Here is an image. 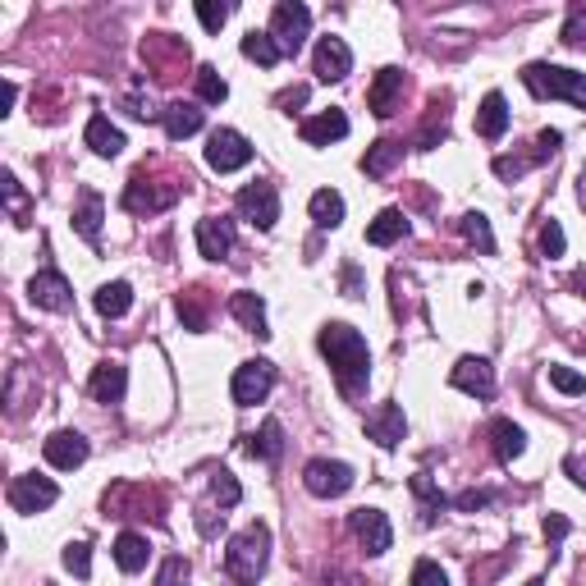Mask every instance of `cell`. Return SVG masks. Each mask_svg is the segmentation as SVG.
<instances>
[{"instance_id":"cell-1","label":"cell","mask_w":586,"mask_h":586,"mask_svg":"<svg viewBox=\"0 0 586 586\" xmlns=\"http://www.w3.org/2000/svg\"><path fill=\"white\" fill-rule=\"evenodd\" d=\"M316 344H321L330 371H335L339 394L358 403L362 394H367V380H371V348H367V339H362L353 326H344V321H330V326H321Z\"/></svg>"},{"instance_id":"cell-2","label":"cell","mask_w":586,"mask_h":586,"mask_svg":"<svg viewBox=\"0 0 586 586\" xmlns=\"http://www.w3.org/2000/svg\"><path fill=\"white\" fill-rule=\"evenodd\" d=\"M266 559H271V527L266 522H252L239 536H229L225 545V573L229 582L252 586L261 573H266Z\"/></svg>"},{"instance_id":"cell-3","label":"cell","mask_w":586,"mask_h":586,"mask_svg":"<svg viewBox=\"0 0 586 586\" xmlns=\"http://www.w3.org/2000/svg\"><path fill=\"white\" fill-rule=\"evenodd\" d=\"M522 83H527V92L532 97H554V101H573V106L586 110V74H577V69H564V65H527L522 69Z\"/></svg>"},{"instance_id":"cell-4","label":"cell","mask_w":586,"mask_h":586,"mask_svg":"<svg viewBox=\"0 0 586 586\" xmlns=\"http://www.w3.org/2000/svg\"><path fill=\"white\" fill-rule=\"evenodd\" d=\"M312 33V10H307L303 0H280L271 10V37L280 42L284 55H298Z\"/></svg>"},{"instance_id":"cell-5","label":"cell","mask_w":586,"mask_h":586,"mask_svg":"<svg viewBox=\"0 0 586 586\" xmlns=\"http://www.w3.org/2000/svg\"><path fill=\"white\" fill-rule=\"evenodd\" d=\"M303 486L316 500H339V495L353 490V467L339 463V458H312L303 467Z\"/></svg>"},{"instance_id":"cell-6","label":"cell","mask_w":586,"mask_h":586,"mask_svg":"<svg viewBox=\"0 0 586 586\" xmlns=\"http://www.w3.org/2000/svg\"><path fill=\"white\" fill-rule=\"evenodd\" d=\"M271 390H275V362H266V358L243 362V367L234 371V380H229V394H234L239 408H257V403H266V394Z\"/></svg>"},{"instance_id":"cell-7","label":"cell","mask_w":586,"mask_h":586,"mask_svg":"<svg viewBox=\"0 0 586 586\" xmlns=\"http://www.w3.org/2000/svg\"><path fill=\"white\" fill-rule=\"evenodd\" d=\"M252 161V142L243 138L239 129H216L207 138V165L216 174H234Z\"/></svg>"},{"instance_id":"cell-8","label":"cell","mask_w":586,"mask_h":586,"mask_svg":"<svg viewBox=\"0 0 586 586\" xmlns=\"http://www.w3.org/2000/svg\"><path fill=\"white\" fill-rule=\"evenodd\" d=\"M60 500V486L51 477H37V472H23L10 481V509L14 513H46Z\"/></svg>"},{"instance_id":"cell-9","label":"cell","mask_w":586,"mask_h":586,"mask_svg":"<svg viewBox=\"0 0 586 586\" xmlns=\"http://www.w3.org/2000/svg\"><path fill=\"white\" fill-rule=\"evenodd\" d=\"M239 216L248 220V225H257V229H275V220H280V193H275V184L257 179V184L243 188L239 193Z\"/></svg>"},{"instance_id":"cell-10","label":"cell","mask_w":586,"mask_h":586,"mask_svg":"<svg viewBox=\"0 0 586 586\" xmlns=\"http://www.w3.org/2000/svg\"><path fill=\"white\" fill-rule=\"evenodd\" d=\"M174 197H179L174 184L156 188V184H147V174H133L129 188H124V211H133V216H156V211L174 207Z\"/></svg>"},{"instance_id":"cell-11","label":"cell","mask_w":586,"mask_h":586,"mask_svg":"<svg viewBox=\"0 0 586 586\" xmlns=\"http://www.w3.org/2000/svg\"><path fill=\"white\" fill-rule=\"evenodd\" d=\"M348 527H353V536H358V545L367 554H385L394 545V527L380 509H353L348 513Z\"/></svg>"},{"instance_id":"cell-12","label":"cell","mask_w":586,"mask_h":586,"mask_svg":"<svg viewBox=\"0 0 586 586\" xmlns=\"http://www.w3.org/2000/svg\"><path fill=\"white\" fill-rule=\"evenodd\" d=\"M312 69L321 83H344L348 69H353V51H348L344 37H321L312 55Z\"/></svg>"},{"instance_id":"cell-13","label":"cell","mask_w":586,"mask_h":586,"mask_svg":"<svg viewBox=\"0 0 586 586\" xmlns=\"http://www.w3.org/2000/svg\"><path fill=\"white\" fill-rule=\"evenodd\" d=\"M367 435L376 440L380 449H399L403 435H408V417H403L399 403H380L367 413Z\"/></svg>"},{"instance_id":"cell-14","label":"cell","mask_w":586,"mask_h":586,"mask_svg":"<svg viewBox=\"0 0 586 586\" xmlns=\"http://www.w3.org/2000/svg\"><path fill=\"white\" fill-rule=\"evenodd\" d=\"M28 298L37 307H46V312H69L74 307V289H69V280L60 271H37L33 284H28Z\"/></svg>"},{"instance_id":"cell-15","label":"cell","mask_w":586,"mask_h":586,"mask_svg":"<svg viewBox=\"0 0 586 586\" xmlns=\"http://www.w3.org/2000/svg\"><path fill=\"white\" fill-rule=\"evenodd\" d=\"M197 252L207 261H220L234 252V220L225 216H202L197 220Z\"/></svg>"},{"instance_id":"cell-16","label":"cell","mask_w":586,"mask_h":586,"mask_svg":"<svg viewBox=\"0 0 586 586\" xmlns=\"http://www.w3.org/2000/svg\"><path fill=\"white\" fill-rule=\"evenodd\" d=\"M42 454H46V463H51V467H60V472H74V467L87 463V440L78 431H55V435H46Z\"/></svg>"},{"instance_id":"cell-17","label":"cell","mask_w":586,"mask_h":586,"mask_svg":"<svg viewBox=\"0 0 586 586\" xmlns=\"http://www.w3.org/2000/svg\"><path fill=\"white\" fill-rule=\"evenodd\" d=\"M449 380H454V390L472 394V399H490V394H495V367H490L486 358H458Z\"/></svg>"},{"instance_id":"cell-18","label":"cell","mask_w":586,"mask_h":586,"mask_svg":"<svg viewBox=\"0 0 586 586\" xmlns=\"http://www.w3.org/2000/svg\"><path fill=\"white\" fill-rule=\"evenodd\" d=\"M303 142L307 147H330V142H339V138H348V115L344 110H321V115H312V120H303Z\"/></svg>"},{"instance_id":"cell-19","label":"cell","mask_w":586,"mask_h":586,"mask_svg":"<svg viewBox=\"0 0 586 586\" xmlns=\"http://www.w3.org/2000/svg\"><path fill=\"white\" fill-rule=\"evenodd\" d=\"M87 390H92V399L97 403H120L124 390H129V367H124V362H97Z\"/></svg>"},{"instance_id":"cell-20","label":"cell","mask_w":586,"mask_h":586,"mask_svg":"<svg viewBox=\"0 0 586 586\" xmlns=\"http://www.w3.org/2000/svg\"><path fill=\"white\" fill-rule=\"evenodd\" d=\"M399 97H403V69H380L376 74V83H371V92H367V101H371V110H376L380 120H390L394 110H399Z\"/></svg>"},{"instance_id":"cell-21","label":"cell","mask_w":586,"mask_h":586,"mask_svg":"<svg viewBox=\"0 0 586 586\" xmlns=\"http://www.w3.org/2000/svg\"><path fill=\"white\" fill-rule=\"evenodd\" d=\"M101 220H106V202H101V193L97 188H83V193H78V211H74V229L92 243V248L101 243Z\"/></svg>"},{"instance_id":"cell-22","label":"cell","mask_w":586,"mask_h":586,"mask_svg":"<svg viewBox=\"0 0 586 586\" xmlns=\"http://www.w3.org/2000/svg\"><path fill=\"white\" fill-rule=\"evenodd\" d=\"M161 120H165V133H170L174 142L179 138H193L197 129H202V110H197V101H170V106L161 110Z\"/></svg>"},{"instance_id":"cell-23","label":"cell","mask_w":586,"mask_h":586,"mask_svg":"<svg viewBox=\"0 0 586 586\" xmlns=\"http://www.w3.org/2000/svg\"><path fill=\"white\" fill-rule=\"evenodd\" d=\"M504 129H509V101H504L500 92H486V101H481V110H477V133L486 142H500Z\"/></svg>"},{"instance_id":"cell-24","label":"cell","mask_w":586,"mask_h":586,"mask_svg":"<svg viewBox=\"0 0 586 586\" xmlns=\"http://www.w3.org/2000/svg\"><path fill=\"white\" fill-rule=\"evenodd\" d=\"M83 142H87V147H92L97 156H106V161H110V156H120V152H124V133L115 129V124H110L106 115H92V120H87Z\"/></svg>"},{"instance_id":"cell-25","label":"cell","mask_w":586,"mask_h":586,"mask_svg":"<svg viewBox=\"0 0 586 586\" xmlns=\"http://www.w3.org/2000/svg\"><path fill=\"white\" fill-rule=\"evenodd\" d=\"M229 316H239V321H243V326H248L257 339L271 335V326H266V303H261L252 289H243V293H234V298H229Z\"/></svg>"},{"instance_id":"cell-26","label":"cell","mask_w":586,"mask_h":586,"mask_svg":"<svg viewBox=\"0 0 586 586\" xmlns=\"http://www.w3.org/2000/svg\"><path fill=\"white\" fill-rule=\"evenodd\" d=\"M403 234H408V216H403L399 207H385L367 225V243H371V248H390V243H399Z\"/></svg>"},{"instance_id":"cell-27","label":"cell","mask_w":586,"mask_h":586,"mask_svg":"<svg viewBox=\"0 0 586 586\" xmlns=\"http://www.w3.org/2000/svg\"><path fill=\"white\" fill-rule=\"evenodd\" d=\"M147 559H152L147 536H138V532H120V536H115V564H120L124 573H142V568H147Z\"/></svg>"},{"instance_id":"cell-28","label":"cell","mask_w":586,"mask_h":586,"mask_svg":"<svg viewBox=\"0 0 586 586\" xmlns=\"http://www.w3.org/2000/svg\"><path fill=\"white\" fill-rule=\"evenodd\" d=\"M248 454L257 458V463H280V454H284V426L275 422H261V431L257 435H248Z\"/></svg>"},{"instance_id":"cell-29","label":"cell","mask_w":586,"mask_h":586,"mask_svg":"<svg viewBox=\"0 0 586 586\" xmlns=\"http://www.w3.org/2000/svg\"><path fill=\"white\" fill-rule=\"evenodd\" d=\"M307 211H312L316 229H339L344 225V197H339L335 188H316L312 202H307Z\"/></svg>"},{"instance_id":"cell-30","label":"cell","mask_w":586,"mask_h":586,"mask_svg":"<svg viewBox=\"0 0 586 586\" xmlns=\"http://www.w3.org/2000/svg\"><path fill=\"white\" fill-rule=\"evenodd\" d=\"M399 156H403V142L380 138L376 147H367V156H362V174H367V179H385V174L399 165Z\"/></svg>"},{"instance_id":"cell-31","label":"cell","mask_w":586,"mask_h":586,"mask_svg":"<svg viewBox=\"0 0 586 586\" xmlns=\"http://www.w3.org/2000/svg\"><path fill=\"white\" fill-rule=\"evenodd\" d=\"M92 303H97V312L106 316V321H115V316H124V312L133 307V284H129V280H110V284H101Z\"/></svg>"},{"instance_id":"cell-32","label":"cell","mask_w":586,"mask_h":586,"mask_svg":"<svg viewBox=\"0 0 586 586\" xmlns=\"http://www.w3.org/2000/svg\"><path fill=\"white\" fill-rule=\"evenodd\" d=\"M490 435H495L500 463H513V458H522V449H527V431H522L518 422H509V417H500V422L490 426Z\"/></svg>"},{"instance_id":"cell-33","label":"cell","mask_w":586,"mask_h":586,"mask_svg":"<svg viewBox=\"0 0 586 586\" xmlns=\"http://www.w3.org/2000/svg\"><path fill=\"white\" fill-rule=\"evenodd\" d=\"M243 55H248V60H257L261 69H275L284 60V51H280V42H275L271 33H257V28H252L248 37H243Z\"/></svg>"},{"instance_id":"cell-34","label":"cell","mask_w":586,"mask_h":586,"mask_svg":"<svg viewBox=\"0 0 586 586\" xmlns=\"http://www.w3.org/2000/svg\"><path fill=\"white\" fill-rule=\"evenodd\" d=\"M458 229H463V239L472 243L481 257H495V234H490V220L481 216V211H467V216L458 220Z\"/></svg>"},{"instance_id":"cell-35","label":"cell","mask_w":586,"mask_h":586,"mask_svg":"<svg viewBox=\"0 0 586 586\" xmlns=\"http://www.w3.org/2000/svg\"><path fill=\"white\" fill-rule=\"evenodd\" d=\"M413 495H417V500H422V522H431L435 513H440V509H445V504H449L445 495L435 490V481L426 477V472H417V477H413Z\"/></svg>"},{"instance_id":"cell-36","label":"cell","mask_w":586,"mask_h":586,"mask_svg":"<svg viewBox=\"0 0 586 586\" xmlns=\"http://www.w3.org/2000/svg\"><path fill=\"white\" fill-rule=\"evenodd\" d=\"M197 97L207 101V106H220V101L229 97V83L211 65H202V69H197Z\"/></svg>"},{"instance_id":"cell-37","label":"cell","mask_w":586,"mask_h":586,"mask_svg":"<svg viewBox=\"0 0 586 586\" xmlns=\"http://www.w3.org/2000/svg\"><path fill=\"white\" fill-rule=\"evenodd\" d=\"M211 500H216L220 509H234V504L243 500V486L234 481V472H225V467H220L216 477H211Z\"/></svg>"},{"instance_id":"cell-38","label":"cell","mask_w":586,"mask_h":586,"mask_svg":"<svg viewBox=\"0 0 586 586\" xmlns=\"http://www.w3.org/2000/svg\"><path fill=\"white\" fill-rule=\"evenodd\" d=\"M65 568H69L74 577H87V573H92V545H87V541H69V545H65Z\"/></svg>"},{"instance_id":"cell-39","label":"cell","mask_w":586,"mask_h":586,"mask_svg":"<svg viewBox=\"0 0 586 586\" xmlns=\"http://www.w3.org/2000/svg\"><path fill=\"white\" fill-rule=\"evenodd\" d=\"M550 385L559 394H586V376L573 367H550Z\"/></svg>"},{"instance_id":"cell-40","label":"cell","mask_w":586,"mask_h":586,"mask_svg":"<svg viewBox=\"0 0 586 586\" xmlns=\"http://www.w3.org/2000/svg\"><path fill=\"white\" fill-rule=\"evenodd\" d=\"M564 248H568L564 225H559V220H545V225H541V252L554 261V257H564Z\"/></svg>"},{"instance_id":"cell-41","label":"cell","mask_w":586,"mask_h":586,"mask_svg":"<svg viewBox=\"0 0 586 586\" xmlns=\"http://www.w3.org/2000/svg\"><path fill=\"white\" fill-rule=\"evenodd\" d=\"M197 19H202L207 33H220L229 19V5H220V0H197Z\"/></svg>"},{"instance_id":"cell-42","label":"cell","mask_w":586,"mask_h":586,"mask_svg":"<svg viewBox=\"0 0 586 586\" xmlns=\"http://www.w3.org/2000/svg\"><path fill=\"white\" fill-rule=\"evenodd\" d=\"M413 586H449V573L435 559H417L413 564Z\"/></svg>"},{"instance_id":"cell-43","label":"cell","mask_w":586,"mask_h":586,"mask_svg":"<svg viewBox=\"0 0 586 586\" xmlns=\"http://www.w3.org/2000/svg\"><path fill=\"white\" fill-rule=\"evenodd\" d=\"M156 586H188V559L184 554H170V559H165Z\"/></svg>"},{"instance_id":"cell-44","label":"cell","mask_w":586,"mask_h":586,"mask_svg":"<svg viewBox=\"0 0 586 586\" xmlns=\"http://www.w3.org/2000/svg\"><path fill=\"white\" fill-rule=\"evenodd\" d=\"M179 321H184L188 330H207V312L197 307V293H184V298H179Z\"/></svg>"},{"instance_id":"cell-45","label":"cell","mask_w":586,"mask_h":586,"mask_svg":"<svg viewBox=\"0 0 586 586\" xmlns=\"http://www.w3.org/2000/svg\"><path fill=\"white\" fill-rule=\"evenodd\" d=\"M536 165V156H495V174L500 179H518V174H527Z\"/></svg>"},{"instance_id":"cell-46","label":"cell","mask_w":586,"mask_h":586,"mask_svg":"<svg viewBox=\"0 0 586 586\" xmlns=\"http://www.w3.org/2000/svg\"><path fill=\"white\" fill-rule=\"evenodd\" d=\"M568 532H573V522H568L564 513H550V518H545V541H550V559H554V550L564 545Z\"/></svg>"},{"instance_id":"cell-47","label":"cell","mask_w":586,"mask_h":586,"mask_svg":"<svg viewBox=\"0 0 586 586\" xmlns=\"http://www.w3.org/2000/svg\"><path fill=\"white\" fill-rule=\"evenodd\" d=\"M490 500H495L490 490H463V495H458V500H454V509H463V513H477V509H486Z\"/></svg>"},{"instance_id":"cell-48","label":"cell","mask_w":586,"mask_h":586,"mask_svg":"<svg viewBox=\"0 0 586 586\" xmlns=\"http://www.w3.org/2000/svg\"><path fill=\"white\" fill-rule=\"evenodd\" d=\"M559 142H564V133H559V129H545L541 138H536V161H545V156L559 152Z\"/></svg>"},{"instance_id":"cell-49","label":"cell","mask_w":586,"mask_h":586,"mask_svg":"<svg viewBox=\"0 0 586 586\" xmlns=\"http://www.w3.org/2000/svg\"><path fill=\"white\" fill-rule=\"evenodd\" d=\"M5 197H10V211H14V216H23V188H19V179H14L10 170H5Z\"/></svg>"},{"instance_id":"cell-50","label":"cell","mask_w":586,"mask_h":586,"mask_svg":"<svg viewBox=\"0 0 586 586\" xmlns=\"http://www.w3.org/2000/svg\"><path fill=\"white\" fill-rule=\"evenodd\" d=\"M564 472L573 477V486H582V490H586V458L568 454V458H564Z\"/></svg>"},{"instance_id":"cell-51","label":"cell","mask_w":586,"mask_h":586,"mask_svg":"<svg viewBox=\"0 0 586 586\" xmlns=\"http://www.w3.org/2000/svg\"><path fill=\"white\" fill-rule=\"evenodd\" d=\"M14 101H19V87H14L10 78H5V87H0V115H10Z\"/></svg>"},{"instance_id":"cell-52","label":"cell","mask_w":586,"mask_h":586,"mask_svg":"<svg viewBox=\"0 0 586 586\" xmlns=\"http://www.w3.org/2000/svg\"><path fill=\"white\" fill-rule=\"evenodd\" d=\"M303 101H307V87H289V92H284V97H280V106H303Z\"/></svg>"},{"instance_id":"cell-53","label":"cell","mask_w":586,"mask_h":586,"mask_svg":"<svg viewBox=\"0 0 586 586\" xmlns=\"http://www.w3.org/2000/svg\"><path fill=\"white\" fill-rule=\"evenodd\" d=\"M344 289H348V298H358V289H362V280H358V271H353V266L344 271Z\"/></svg>"},{"instance_id":"cell-54","label":"cell","mask_w":586,"mask_h":586,"mask_svg":"<svg viewBox=\"0 0 586 586\" xmlns=\"http://www.w3.org/2000/svg\"><path fill=\"white\" fill-rule=\"evenodd\" d=\"M573 284H577V289H586V271H577V275H573Z\"/></svg>"},{"instance_id":"cell-55","label":"cell","mask_w":586,"mask_h":586,"mask_svg":"<svg viewBox=\"0 0 586 586\" xmlns=\"http://www.w3.org/2000/svg\"><path fill=\"white\" fill-rule=\"evenodd\" d=\"M522 586H545V582H541V577H532V582H522Z\"/></svg>"},{"instance_id":"cell-56","label":"cell","mask_w":586,"mask_h":586,"mask_svg":"<svg viewBox=\"0 0 586 586\" xmlns=\"http://www.w3.org/2000/svg\"><path fill=\"white\" fill-rule=\"evenodd\" d=\"M348 586H353V582H348Z\"/></svg>"}]
</instances>
